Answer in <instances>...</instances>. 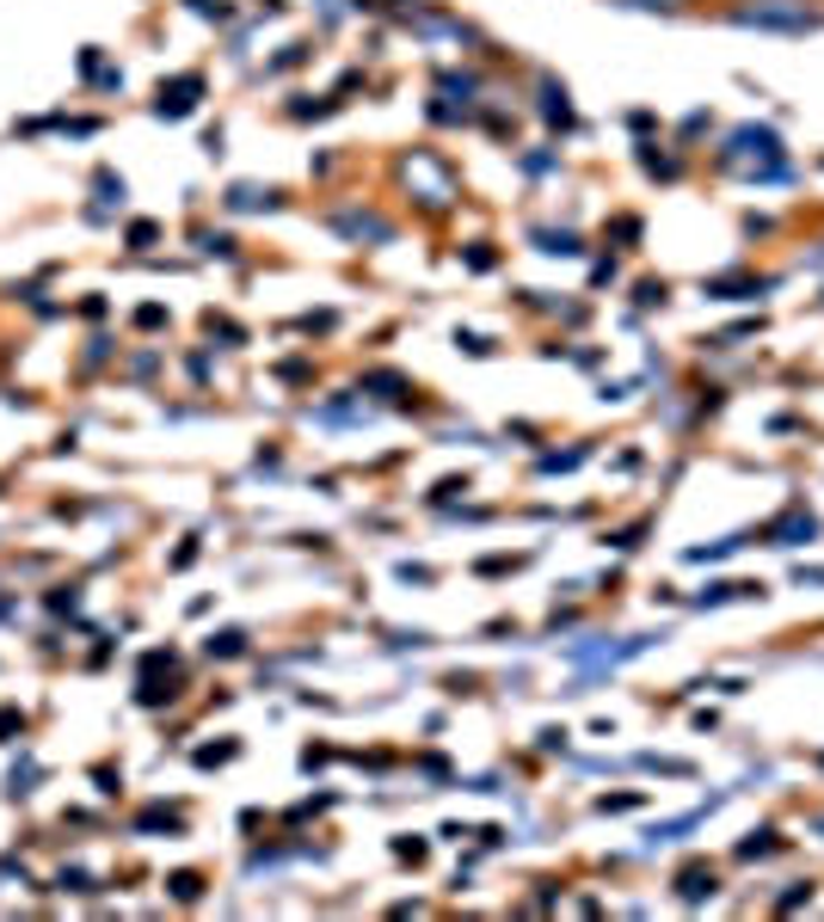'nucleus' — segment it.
<instances>
[{
  "label": "nucleus",
  "instance_id": "nucleus-1",
  "mask_svg": "<svg viewBox=\"0 0 824 922\" xmlns=\"http://www.w3.org/2000/svg\"><path fill=\"white\" fill-rule=\"evenodd\" d=\"M720 167L738 172L751 184H770V179H787V154H782V136L770 123H738L720 148Z\"/></svg>",
  "mask_w": 824,
  "mask_h": 922
},
{
  "label": "nucleus",
  "instance_id": "nucleus-2",
  "mask_svg": "<svg viewBox=\"0 0 824 922\" xmlns=\"http://www.w3.org/2000/svg\"><path fill=\"white\" fill-rule=\"evenodd\" d=\"M732 26L806 38V31H824V7H812V0H738L732 7Z\"/></svg>",
  "mask_w": 824,
  "mask_h": 922
},
{
  "label": "nucleus",
  "instance_id": "nucleus-3",
  "mask_svg": "<svg viewBox=\"0 0 824 922\" xmlns=\"http://www.w3.org/2000/svg\"><path fill=\"white\" fill-rule=\"evenodd\" d=\"M400 179H406V184H425V203H431V210H443V203L455 198V179H450V167H443L438 154H406V160H400Z\"/></svg>",
  "mask_w": 824,
  "mask_h": 922
},
{
  "label": "nucleus",
  "instance_id": "nucleus-4",
  "mask_svg": "<svg viewBox=\"0 0 824 922\" xmlns=\"http://www.w3.org/2000/svg\"><path fill=\"white\" fill-rule=\"evenodd\" d=\"M198 92H203V74H179L173 87H160L154 111L160 118H191V111H198Z\"/></svg>",
  "mask_w": 824,
  "mask_h": 922
},
{
  "label": "nucleus",
  "instance_id": "nucleus-5",
  "mask_svg": "<svg viewBox=\"0 0 824 922\" xmlns=\"http://www.w3.org/2000/svg\"><path fill=\"white\" fill-rule=\"evenodd\" d=\"M333 228L345 240H375V247H388V240H394V222H382V216H370V210H339Z\"/></svg>",
  "mask_w": 824,
  "mask_h": 922
},
{
  "label": "nucleus",
  "instance_id": "nucleus-6",
  "mask_svg": "<svg viewBox=\"0 0 824 922\" xmlns=\"http://www.w3.org/2000/svg\"><path fill=\"white\" fill-rule=\"evenodd\" d=\"M812 535H818V517H812L806 504H794L782 523H770V541H775V548H800V541H812Z\"/></svg>",
  "mask_w": 824,
  "mask_h": 922
},
{
  "label": "nucleus",
  "instance_id": "nucleus-7",
  "mask_svg": "<svg viewBox=\"0 0 824 922\" xmlns=\"http://www.w3.org/2000/svg\"><path fill=\"white\" fill-rule=\"evenodd\" d=\"M714 892H720V873L707 868V861H690V868L677 873V898L683 904H707Z\"/></svg>",
  "mask_w": 824,
  "mask_h": 922
},
{
  "label": "nucleus",
  "instance_id": "nucleus-8",
  "mask_svg": "<svg viewBox=\"0 0 824 922\" xmlns=\"http://www.w3.org/2000/svg\"><path fill=\"white\" fill-rule=\"evenodd\" d=\"M770 283H751V277H714L707 283V295H720V302H745V295H763Z\"/></svg>",
  "mask_w": 824,
  "mask_h": 922
},
{
  "label": "nucleus",
  "instance_id": "nucleus-9",
  "mask_svg": "<svg viewBox=\"0 0 824 922\" xmlns=\"http://www.w3.org/2000/svg\"><path fill=\"white\" fill-rule=\"evenodd\" d=\"M228 203H234V210H271V203H278V191H259V184H234V191H228Z\"/></svg>",
  "mask_w": 824,
  "mask_h": 922
},
{
  "label": "nucleus",
  "instance_id": "nucleus-10",
  "mask_svg": "<svg viewBox=\"0 0 824 922\" xmlns=\"http://www.w3.org/2000/svg\"><path fill=\"white\" fill-rule=\"evenodd\" d=\"M542 252H554V259H579V234H554V228H542Z\"/></svg>",
  "mask_w": 824,
  "mask_h": 922
},
{
  "label": "nucleus",
  "instance_id": "nucleus-11",
  "mask_svg": "<svg viewBox=\"0 0 824 922\" xmlns=\"http://www.w3.org/2000/svg\"><path fill=\"white\" fill-rule=\"evenodd\" d=\"M542 118H547V123H566V118H572V111H566V92H560L554 80L542 87Z\"/></svg>",
  "mask_w": 824,
  "mask_h": 922
},
{
  "label": "nucleus",
  "instance_id": "nucleus-12",
  "mask_svg": "<svg viewBox=\"0 0 824 922\" xmlns=\"http://www.w3.org/2000/svg\"><path fill=\"white\" fill-rule=\"evenodd\" d=\"M732 597H763V584H707V597H702V603H732Z\"/></svg>",
  "mask_w": 824,
  "mask_h": 922
},
{
  "label": "nucleus",
  "instance_id": "nucleus-13",
  "mask_svg": "<svg viewBox=\"0 0 824 922\" xmlns=\"http://www.w3.org/2000/svg\"><path fill=\"white\" fill-rule=\"evenodd\" d=\"M757 855H775V830H757L751 843H738V861H757Z\"/></svg>",
  "mask_w": 824,
  "mask_h": 922
},
{
  "label": "nucleus",
  "instance_id": "nucleus-14",
  "mask_svg": "<svg viewBox=\"0 0 824 922\" xmlns=\"http://www.w3.org/2000/svg\"><path fill=\"white\" fill-rule=\"evenodd\" d=\"M610 7H627V13H677L683 0H610Z\"/></svg>",
  "mask_w": 824,
  "mask_h": 922
},
{
  "label": "nucleus",
  "instance_id": "nucleus-15",
  "mask_svg": "<svg viewBox=\"0 0 824 922\" xmlns=\"http://www.w3.org/2000/svg\"><path fill=\"white\" fill-rule=\"evenodd\" d=\"M603 812H634V805H640V793H603Z\"/></svg>",
  "mask_w": 824,
  "mask_h": 922
},
{
  "label": "nucleus",
  "instance_id": "nucleus-16",
  "mask_svg": "<svg viewBox=\"0 0 824 922\" xmlns=\"http://www.w3.org/2000/svg\"><path fill=\"white\" fill-rule=\"evenodd\" d=\"M173 892H179V898H185V904H191V898L203 892V880H198V873H173Z\"/></svg>",
  "mask_w": 824,
  "mask_h": 922
}]
</instances>
